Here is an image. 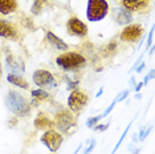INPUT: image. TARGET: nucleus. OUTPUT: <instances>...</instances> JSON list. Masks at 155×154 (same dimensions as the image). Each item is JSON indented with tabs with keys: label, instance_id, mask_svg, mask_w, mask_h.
Instances as JSON below:
<instances>
[{
	"label": "nucleus",
	"instance_id": "1",
	"mask_svg": "<svg viewBox=\"0 0 155 154\" xmlns=\"http://www.w3.org/2000/svg\"><path fill=\"white\" fill-rule=\"evenodd\" d=\"M5 105L13 114L20 116V117H25L31 112L29 102L24 99L21 94H19L15 90L8 92V94L5 97Z\"/></svg>",
	"mask_w": 155,
	"mask_h": 154
},
{
	"label": "nucleus",
	"instance_id": "2",
	"mask_svg": "<svg viewBox=\"0 0 155 154\" xmlns=\"http://www.w3.org/2000/svg\"><path fill=\"white\" fill-rule=\"evenodd\" d=\"M109 12V4L106 0H87L86 17L91 23L101 22Z\"/></svg>",
	"mask_w": 155,
	"mask_h": 154
},
{
	"label": "nucleus",
	"instance_id": "3",
	"mask_svg": "<svg viewBox=\"0 0 155 154\" xmlns=\"http://www.w3.org/2000/svg\"><path fill=\"white\" fill-rule=\"evenodd\" d=\"M85 57L82 55L77 53V52H68L56 59V64L60 68L65 69V71H72V69H77L81 65L85 64Z\"/></svg>",
	"mask_w": 155,
	"mask_h": 154
},
{
	"label": "nucleus",
	"instance_id": "4",
	"mask_svg": "<svg viewBox=\"0 0 155 154\" xmlns=\"http://www.w3.org/2000/svg\"><path fill=\"white\" fill-rule=\"evenodd\" d=\"M32 77H33V82L38 86V89L52 90L57 86V81H56L54 76L49 71H45V69L35 71Z\"/></svg>",
	"mask_w": 155,
	"mask_h": 154
},
{
	"label": "nucleus",
	"instance_id": "5",
	"mask_svg": "<svg viewBox=\"0 0 155 154\" xmlns=\"http://www.w3.org/2000/svg\"><path fill=\"white\" fill-rule=\"evenodd\" d=\"M40 141L43 145H45L48 148L49 152L56 153L60 149V146L62 145V141H64V137L61 136V133L54 132V130H47L41 136Z\"/></svg>",
	"mask_w": 155,
	"mask_h": 154
},
{
	"label": "nucleus",
	"instance_id": "6",
	"mask_svg": "<svg viewBox=\"0 0 155 154\" xmlns=\"http://www.w3.org/2000/svg\"><path fill=\"white\" fill-rule=\"evenodd\" d=\"M87 104V96L86 93L80 92V90H74L70 93L68 97V106L72 112H80L84 106Z\"/></svg>",
	"mask_w": 155,
	"mask_h": 154
},
{
	"label": "nucleus",
	"instance_id": "7",
	"mask_svg": "<svg viewBox=\"0 0 155 154\" xmlns=\"http://www.w3.org/2000/svg\"><path fill=\"white\" fill-rule=\"evenodd\" d=\"M54 125L57 126L58 130L68 132L70 128L74 125V117L72 116L70 112H60L54 117Z\"/></svg>",
	"mask_w": 155,
	"mask_h": 154
},
{
	"label": "nucleus",
	"instance_id": "8",
	"mask_svg": "<svg viewBox=\"0 0 155 154\" xmlns=\"http://www.w3.org/2000/svg\"><path fill=\"white\" fill-rule=\"evenodd\" d=\"M142 35V27L138 24H131V25L125 27V29L121 32V40L126 41V43H134V41H138Z\"/></svg>",
	"mask_w": 155,
	"mask_h": 154
},
{
	"label": "nucleus",
	"instance_id": "9",
	"mask_svg": "<svg viewBox=\"0 0 155 154\" xmlns=\"http://www.w3.org/2000/svg\"><path fill=\"white\" fill-rule=\"evenodd\" d=\"M66 28H68V32L73 36H78V37H84L87 35V27L86 24H84L80 19L77 17H72L68 20L66 23Z\"/></svg>",
	"mask_w": 155,
	"mask_h": 154
},
{
	"label": "nucleus",
	"instance_id": "10",
	"mask_svg": "<svg viewBox=\"0 0 155 154\" xmlns=\"http://www.w3.org/2000/svg\"><path fill=\"white\" fill-rule=\"evenodd\" d=\"M0 36L4 38H9V40H16L19 33H17L16 27L12 23L0 20Z\"/></svg>",
	"mask_w": 155,
	"mask_h": 154
},
{
	"label": "nucleus",
	"instance_id": "11",
	"mask_svg": "<svg viewBox=\"0 0 155 154\" xmlns=\"http://www.w3.org/2000/svg\"><path fill=\"white\" fill-rule=\"evenodd\" d=\"M113 17H114L115 23L119 25H126L133 22L131 13H129V11H126L125 8H119V7L113 9Z\"/></svg>",
	"mask_w": 155,
	"mask_h": 154
},
{
	"label": "nucleus",
	"instance_id": "12",
	"mask_svg": "<svg viewBox=\"0 0 155 154\" xmlns=\"http://www.w3.org/2000/svg\"><path fill=\"white\" fill-rule=\"evenodd\" d=\"M122 5L126 11H142L149 5V0H122Z\"/></svg>",
	"mask_w": 155,
	"mask_h": 154
},
{
	"label": "nucleus",
	"instance_id": "13",
	"mask_svg": "<svg viewBox=\"0 0 155 154\" xmlns=\"http://www.w3.org/2000/svg\"><path fill=\"white\" fill-rule=\"evenodd\" d=\"M35 128L40 130H51L53 128V122L45 113H38L35 120Z\"/></svg>",
	"mask_w": 155,
	"mask_h": 154
},
{
	"label": "nucleus",
	"instance_id": "14",
	"mask_svg": "<svg viewBox=\"0 0 155 154\" xmlns=\"http://www.w3.org/2000/svg\"><path fill=\"white\" fill-rule=\"evenodd\" d=\"M47 38H48L49 44H51L53 48H56V49H60V51L68 49V44H66L64 40H61L60 37L56 36L53 32H47Z\"/></svg>",
	"mask_w": 155,
	"mask_h": 154
},
{
	"label": "nucleus",
	"instance_id": "15",
	"mask_svg": "<svg viewBox=\"0 0 155 154\" xmlns=\"http://www.w3.org/2000/svg\"><path fill=\"white\" fill-rule=\"evenodd\" d=\"M16 8V0H0V13L2 15H9V13L15 12Z\"/></svg>",
	"mask_w": 155,
	"mask_h": 154
},
{
	"label": "nucleus",
	"instance_id": "16",
	"mask_svg": "<svg viewBox=\"0 0 155 154\" xmlns=\"http://www.w3.org/2000/svg\"><path fill=\"white\" fill-rule=\"evenodd\" d=\"M7 80H8V82L13 84L15 86H19V88H21V89H28L29 88V85H28V82L25 81V80H24L21 76L15 75V73H8Z\"/></svg>",
	"mask_w": 155,
	"mask_h": 154
},
{
	"label": "nucleus",
	"instance_id": "17",
	"mask_svg": "<svg viewBox=\"0 0 155 154\" xmlns=\"http://www.w3.org/2000/svg\"><path fill=\"white\" fill-rule=\"evenodd\" d=\"M31 94H32V97L35 100H40V101H43V100H47L48 97H49V94L45 92V90L43 89H37V90H32L31 92Z\"/></svg>",
	"mask_w": 155,
	"mask_h": 154
},
{
	"label": "nucleus",
	"instance_id": "18",
	"mask_svg": "<svg viewBox=\"0 0 155 154\" xmlns=\"http://www.w3.org/2000/svg\"><path fill=\"white\" fill-rule=\"evenodd\" d=\"M44 5H45V0H35L31 11H32V13H35V15H38V13L43 11Z\"/></svg>",
	"mask_w": 155,
	"mask_h": 154
},
{
	"label": "nucleus",
	"instance_id": "19",
	"mask_svg": "<svg viewBox=\"0 0 155 154\" xmlns=\"http://www.w3.org/2000/svg\"><path fill=\"white\" fill-rule=\"evenodd\" d=\"M130 126H131V122H130V124L127 125V128H126V129H125V132H123V133H122L121 138H119V141L117 142V145H115V148H114V150H113V153H111V154H114V153H115V152H117V150L119 149V146H121V143H122V141H123V139H125V137H126V134H127V130H129V129H130Z\"/></svg>",
	"mask_w": 155,
	"mask_h": 154
},
{
	"label": "nucleus",
	"instance_id": "20",
	"mask_svg": "<svg viewBox=\"0 0 155 154\" xmlns=\"http://www.w3.org/2000/svg\"><path fill=\"white\" fill-rule=\"evenodd\" d=\"M101 118H102V116H96V117H91V118H89V120L86 121V126L89 128V129H91L93 126H96V124L101 120Z\"/></svg>",
	"mask_w": 155,
	"mask_h": 154
},
{
	"label": "nucleus",
	"instance_id": "21",
	"mask_svg": "<svg viewBox=\"0 0 155 154\" xmlns=\"http://www.w3.org/2000/svg\"><path fill=\"white\" fill-rule=\"evenodd\" d=\"M127 94H129V90H123V92H121L117 96V99H115V102H119V101H122V100H125L126 97H127Z\"/></svg>",
	"mask_w": 155,
	"mask_h": 154
},
{
	"label": "nucleus",
	"instance_id": "22",
	"mask_svg": "<svg viewBox=\"0 0 155 154\" xmlns=\"http://www.w3.org/2000/svg\"><path fill=\"white\" fill-rule=\"evenodd\" d=\"M107 128H109V124H106V125H97V126H93V129H94L96 132H105Z\"/></svg>",
	"mask_w": 155,
	"mask_h": 154
},
{
	"label": "nucleus",
	"instance_id": "23",
	"mask_svg": "<svg viewBox=\"0 0 155 154\" xmlns=\"http://www.w3.org/2000/svg\"><path fill=\"white\" fill-rule=\"evenodd\" d=\"M94 146H96V141H91V142H90V145L86 148V150H85V153H84V154H90V153H91V150L94 149Z\"/></svg>",
	"mask_w": 155,
	"mask_h": 154
},
{
	"label": "nucleus",
	"instance_id": "24",
	"mask_svg": "<svg viewBox=\"0 0 155 154\" xmlns=\"http://www.w3.org/2000/svg\"><path fill=\"white\" fill-rule=\"evenodd\" d=\"M115 104H117V102H115V101H113V102L110 104V106H109L107 108V109H106V112H104V114H102V117H106V116L109 114V113H110V112L113 110V108H114V105Z\"/></svg>",
	"mask_w": 155,
	"mask_h": 154
},
{
	"label": "nucleus",
	"instance_id": "25",
	"mask_svg": "<svg viewBox=\"0 0 155 154\" xmlns=\"http://www.w3.org/2000/svg\"><path fill=\"white\" fill-rule=\"evenodd\" d=\"M153 37H154V28H151L149 38H147V45H146V47H150V45H151V43H153Z\"/></svg>",
	"mask_w": 155,
	"mask_h": 154
},
{
	"label": "nucleus",
	"instance_id": "26",
	"mask_svg": "<svg viewBox=\"0 0 155 154\" xmlns=\"http://www.w3.org/2000/svg\"><path fill=\"white\" fill-rule=\"evenodd\" d=\"M144 66H146V64H144V62H142V64H140V65H139V68H137V72H138V73H139V72H142V71H143V68H144Z\"/></svg>",
	"mask_w": 155,
	"mask_h": 154
},
{
	"label": "nucleus",
	"instance_id": "27",
	"mask_svg": "<svg viewBox=\"0 0 155 154\" xmlns=\"http://www.w3.org/2000/svg\"><path fill=\"white\" fill-rule=\"evenodd\" d=\"M142 86H143V82L138 84V85H137V88H135V90H137V92H139V90H140V88H142Z\"/></svg>",
	"mask_w": 155,
	"mask_h": 154
},
{
	"label": "nucleus",
	"instance_id": "28",
	"mask_svg": "<svg viewBox=\"0 0 155 154\" xmlns=\"http://www.w3.org/2000/svg\"><path fill=\"white\" fill-rule=\"evenodd\" d=\"M102 92H104V89H102V88H101L100 90H98V93H97V97H100V96H101V94H102Z\"/></svg>",
	"mask_w": 155,
	"mask_h": 154
},
{
	"label": "nucleus",
	"instance_id": "29",
	"mask_svg": "<svg viewBox=\"0 0 155 154\" xmlns=\"http://www.w3.org/2000/svg\"><path fill=\"white\" fill-rule=\"evenodd\" d=\"M138 152H139V149H135V150H134V153H133V154H138Z\"/></svg>",
	"mask_w": 155,
	"mask_h": 154
},
{
	"label": "nucleus",
	"instance_id": "30",
	"mask_svg": "<svg viewBox=\"0 0 155 154\" xmlns=\"http://www.w3.org/2000/svg\"><path fill=\"white\" fill-rule=\"evenodd\" d=\"M2 71H3L2 69V62H0V75H2Z\"/></svg>",
	"mask_w": 155,
	"mask_h": 154
}]
</instances>
